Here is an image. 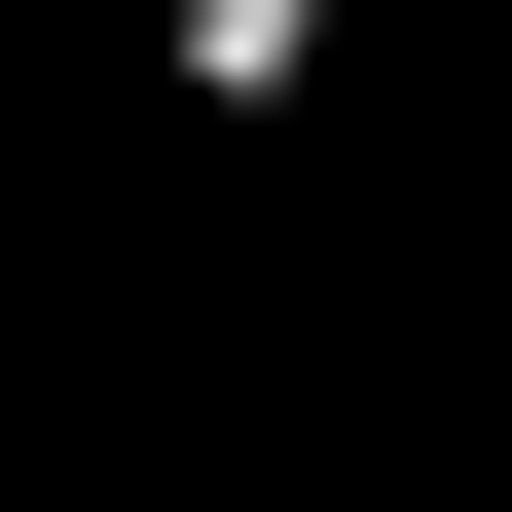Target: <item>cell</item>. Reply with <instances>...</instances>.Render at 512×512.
I'll return each instance as SVG.
<instances>
[{"label":"cell","mask_w":512,"mask_h":512,"mask_svg":"<svg viewBox=\"0 0 512 512\" xmlns=\"http://www.w3.org/2000/svg\"><path fill=\"white\" fill-rule=\"evenodd\" d=\"M147 74L183 110H330V0H147Z\"/></svg>","instance_id":"cell-1"}]
</instances>
